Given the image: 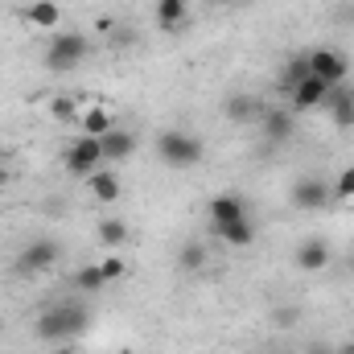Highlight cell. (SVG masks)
Masks as SVG:
<instances>
[{
  "mask_svg": "<svg viewBox=\"0 0 354 354\" xmlns=\"http://www.w3.org/2000/svg\"><path fill=\"white\" fill-rule=\"evenodd\" d=\"M83 330H87V309L71 305V301L50 305L37 317V338H46V342H66V338H79Z\"/></svg>",
  "mask_w": 354,
  "mask_h": 354,
  "instance_id": "1",
  "label": "cell"
},
{
  "mask_svg": "<svg viewBox=\"0 0 354 354\" xmlns=\"http://www.w3.org/2000/svg\"><path fill=\"white\" fill-rule=\"evenodd\" d=\"M157 157L169 165V169H194L198 161H202V140L194 136V132H181V128H165L161 136H157Z\"/></svg>",
  "mask_w": 354,
  "mask_h": 354,
  "instance_id": "2",
  "label": "cell"
},
{
  "mask_svg": "<svg viewBox=\"0 0 354 354\" xmlns=\"http://www.w3.org/2000/svg\"><path fill=\"white\" fill-rule=\"evenodd\" d=\"M83 58H87V37H83V33H58V37L46 46V71H54V75L75 71Z\"/></svg>",
  "mask_w": 354,
  "mask_h": 354,
  "instance_id": "3",
  "label": "cell"
},
{
  "mask_svg": "<svg viewBox=\"0 0 354 354\" xmlns=\"http://www.w3.org/2000/svg\"><path fill=\"white\" fill-rule=\"evenodd\" d=\"M288 202H292L297 210H326V206L334 202V185H330L326 177H317V174H305V177L292 181Z\"/></svg>",
  "mask_w": 354,
  "mask_h": 354,
  "instance_id": "4",
  "label": "cell"
},
{
  "mask_svg": "<svg viewBox=\"0 0 354 354\" xmlns=\"http://www.w3.org/2000/svg\"><path fill=\"white\" fill-rule=\"evenodd\" d=\"M305 62H309V75L322 79V83H330V87H342L351 79V58L338 54V50H326V46L322 50H309Z\"/></svg>",
  "mask_w": 354,
  "mask_h": 354,
  "instance_id": "5",
  "label": "cell"
},
{
  "mask_svg": "<svg viewBox=\"0 0 354 354\" xmlns=\"http://www.w3.org/2000/svg\"><path fill=\"white\" fill-rule=\"evenodd\" d=\"M99 165H103V145L95 136H79L66 149V174L71 177H83L87 181L91 174H99Z\"/></svg>",
  "mask_w": 354,
  "mask_h": 354,
  "instance_id": "6",
  "label": "cell"
},
{
  "mask_svg": "<svg viewBox=\"0 0 354 354\" xmlns=\"http://www.w3.org/2000/svg\"><path fill=\"white\" fill-rule=\"evenodd\" d=\"M62 260V248L54 239H33L25 243V252L17 256V272L21 276H37V272H50V268Z\"/></svg>",
  "mask_w": 354,
  "mask_h": 354,
  "instance_id": "7",
  "label": "cell"
},
{
  "mask_svg": "<svg viewBox=\"0 0 354 354\" xmlns=\"http://www.w3.org/2000/svg\"><path fill=\"white\" fill-rule=\"evenodd\" d=\"M330 91H334L330 83H322V79L309 75V79H301L297 87L288 91V107H292V111H313V107H322V103L330 99Z\"/></svg>",
  "mask_w": 354,
  "mask_h": 354,
  "instance_id": "8",
  "label": "cell"
},
{
  "mask_svg": "<svg viewBox=\"0 0 354 354\" xmlns=\"http://www.w3.org/2000/svg\"><path fill=\"white\" fill-rule=\"evenodd\" d=\"M330 260H334V252H330V243L326 239H301L297 243V256H292V264L301 268V272H326L330 268Z\"/></svg>",
  "mask_w": 354,
  "mask_h": 354,
  "instance_id": "9",
  "label": "cell"
},
{
  "mask_svg": "<svg viewBox=\"0 0 354 354\" xmlns=\"http://www.w3.org/2000/svg\"><path fill=\"white\" fill-rule=\"evenodd\" d=\"M260 128H264V136L272 140V145H288V140H292V132H297V120H292V111H288V107H264Z\"/></svg>",
  "mask_w": 354,
  "mask_h": 354,
  "instance_id": "10",
  "label": "cell"
},
{
  "mask_svg": "<svg viewBox=\"0 0 354 354\" xmlns=\"http://www.w3.org/2000/svg\"><path fill=\"white\" fill-rule=\"evenodd\" d=\"M206 214H210V227H223V223L243 218V214H248V206H243V198H239V194H214V198L206 202Z\"/></svg>",
  "mask_w": 354,
  "mask_h": 354,
  "instance_id": "11",
  "label": "cell"
},
{
  "mask_svg": "<svg viewBox=\"0 0 354 354\" xmlns=\"http://www.w3.org/2000/svg\"><path fill=\"white\" fill-rule=\"evenodd\" d=\"M223 115H227L231 124H256V120L264 115V103H260L256 95H231V99L223 103Z\"/></svg>",
  "mask_w": 354,
  "mask_h": 354,
  "instance_id": "12",
  "label": "cell"
},
{
  "mask_svg": "<svg viewBox=\"0 0 354 354\" xmlns=\"http://www.w3.org/2000/svg\"><path fill=\"white\" fill-rule=\"evenodd\" d=\"M330 120H334V128H342V132H351L354 128V91L342 83V87L330 91Z\"/></svg>",
  "mask_w": 354,
  "mask_h": 354,
  "instance_id": "13",
  "label": "cell"
},
{
  "mask_svg": "<svg viewBox=\"0 0 354 354\" xmlns=\"http://www.w3.org/2000/svg\"><path fill=\"white\" fill-rule=\"evenodd\" d=\"M99 145H103V161H124V157L136 153V132H128V128H111L107 136H99Z\"/></svg>",
  "mask_w": 354,
  "mask_h": 354,
  "instance_id": "14",
  "label": "cell"
},
{
  "mask_svg": "<svg viewBox=\"0 0 354 354\" xmlns=\"http://www.w3.org/2000/svg\"><path fill=\"white\" fill-rule=\"evenodd\" d=\"M115 128V115H111V107H103V103H95V107H87L83 115H79V136H107Z\"/></svg>",
  "mask_w": 354,
  "mask_h": 354,
  "instance_id": "15",
  "label": "cell"
},
{
  "mask_svg": "<svg viewBox=\"0 0 354 354\" xmlns=\"http://www.w3.org/2000/svg\"><path fill=\"white\" fill-rule=\"evenodd\" d=\"M227 248H252L256 243V227H252V218L243 214V218H235V223H223V227H210Z\"/></svg>",
  "mask_w": 354,
  "mask_h": 354,
  "instance_id": "16",
  "label": "cell"
},
{
  "mask_svg": "<svg viewBox=\"0 0 354 354\" xmlns=\"http://www.w3.org/2000/svg\"><path fill=\"white\" fill-rule=\"evenodd\" d=\"M87 185H91V198H95V202H103V206H115V202H120V177L111 174V169L91 174Z\"/></svg>",
  "mask_w": 354,
  "mask_h": 354,
  "instance_id": "17",
  "label": "cell"
},
{
  "mask_svg": "<svg viewBox=\"0 0 354 354\" xmlns=\"http://www.w3.org/2000/svg\"><path fill=\"white\" fill-rule=\"evenodd\" d=\"M25 21H29L33 29H58V21H62V8H58L54 0H33V4L25 8Z\"/></svg>",
  "mask_w": 354,
  "mask_h": 354,
  "instance_id": "18",
  "label": "cell"
},
{
  "mask_svg": "<svg viewBox=\"0 0 354 354\" xmlns=\"http://www.w3.org/2000/svg\"><path fill=\"white\" fill-rule=\"evenodd\" d=\"M202 268H206V243L189 239V243H181V248H177V272H185V276H198Z\"/></svg>",
  "mask_w": 354,
  "mask_h": 354,
  "instance_id": "19",
  "label": "cell"
},
{
  "mask_svg": "<svg viewBox=\"0 0 354 354\" xmlns=\"http://www.w3.org/2000/svg\"><path fill=\"white\" fill-rule=\"evenodd\" d=\"M185 4L189 0H157V25L161 29H177L185 21Z\"/></svg>",
  "mask_w": 354,
  "mask_h": 354,
  "instance_id": "20",
  "label": "cell"
},
{
  "mask_svg": "<svg viewBox=\"0 0 354 354\" xmlns=\"http://www.w3.org/2000/svg\"><path fill=\"white\" fill-rule=\"evenodd\" d=\"M99 243H103V248L128 243V223H124V218H103V223H99Z\"/></svg>",
  "mask_w": 354,
  "mask_h": 354,
  "instance_id": "21",
  "label": "cell"
},
{
  "mask_svg": "<svg viewBox=\"0 0 354 354\" xmlns=\"http://www.w3.org/2000/svg\"><path fill=\"white\" fill-rule=\"evenodd\" d=\"M301 79H309V62H305V54H297V58H288V62H284V71H280V87L292 91Z\"/></svg>",
  "mask_w": 354,
  "mask_h": 354,
  "instance_id": "22",
  "label": "cell"
},
{
  "mask_svg": "<svg viewBox=\"0 0 354 354\" xmlns=\"http://www.w3.org/2000/svg\"><path fill=\"white\" fill-rule=\"evenodd\" d=\"M50 115H54L58 124H66V120H79L83 111H79V99H75V95H54V99H50Z\"/></svg>",
  "mask_w": 354,
  "mask_h": 354,
  "instance_id": "23",
  "label": "cell"
},
{
  "mask_svg": "<svg viewBox=\"0 0 354 354\" xmlns=\"http://www.w3.org/2000/svg\"><path fill=\"white\" fill-rule=\"evenodd\" d=\"M107 280H103V272H99V264H87V268H79L75 272V288L79 292H99Z\"/></svg>",
  "mask_w": 354,
  "mask_h": 354,
  "instance_id": "24",
  "label": "cell"
},
{
  "mask_svg": "<svg viewBox=\"0 0 354 354\" xmlns=\"http://www.w3.org/2000/svg\"><path fill=\"white\" fill-rule=\"evenodd\" d=\"M334 198H338V202H351L354 198V165H346V169L338 174V181H334Z\"/></svg>",
  "mask_w": 354,
  "mask_h": 354,
  "instance_id": "25",
  "label": "cell"
},
{
  "mask_svg": "<svg viewBox=\"0 0 354 354\" xmlns=\"http://www.w3.org/2000/svg\"><path fill=\"white\" fill-rule=\"evenodd\" d=\"M99 272H103V280L111 284V280H124V272H128V264H124L120 256H107V260H99Z\"/></svg>",
  "mask_w": 354,
  "mask_h": 354,
  "instance_id": "26",
  "label": "cell"
},
{
  "mask_svg": "<svg viewBox=\"0 0 354 354\" xmlns=\"http://www.w3.org/2000/svg\"><path fill=\"white\" fill-rule=\"evenodd\" d=\"M50 354H75V346H54Z\"/></svg>",
  "mask_w": 354,
  "mask_h": 354,
  "instance_id": "27",
  "label": "cell"
},
{
  "mask_svg": "<svg viewBox=\"0 0 354 354\" xmlns=\"http://www.w3.org/2000/svg\"><path fill=\"white\" fill-rule=\"evenodd\" d=\"M305 354H334V351H326V346H309Z\"/></svg>",
  "mask_w": 354,
  "mask_h": 354,
  "instance_id": "28",
  "label": "cell"
},
{
  "mask_svg": "<svg viewBox=\"0 0 354 354\" xmlns=\"http://www.w3.org/2000/svg\"><path fill=\"white\" fill-rule=\"evenodd\" d=\"M346 268H351V272H354V248H351V256H346Z\"/></svg>",
  "mask_w": 354,
  "mask_h": 354,
  "instance_id": "29",
  "label": "cell"
},
{
  "mask_svg": "<svg viewBox=\"0 0 354 354\" xmlns=\"http://www.w3.org/2000/svg\"><path fill=\"white\" fill-rule=\"evenodd\" d=\"M4 181H8V169H4V165H0V185H4Z\"/></svg>",
  "mask_w": 354,
  "mask_h": 354,
  "instance_id": "30",
  "label": "cell"
},
{
  "mask_svg": "<svg viewBox=\"0 0 354 354\" xmlns=\"http://www.w3.org/2000/svg\"><path fill=\"white\" fill-rule=\"evenodd\" d=\"M342 354H354V342H346V346H342Z\"/></svg>",
  "mask_w": 354,
  "mask_h": 354,
  "instance_id": "31",
  "label": "cell"
}]
</instances>
